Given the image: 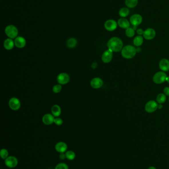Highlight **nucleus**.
<instances>
[{
	"label": "nucleus",
	"instance_id": "obj_1",
	"mask_svg": "<svg viewBox=\"0 0 169 169\" xmlns=\"http://www.w3.org/2000/svg\"><path fill=\"white\" fill-rule=\"evenodd\" d=\"M109 50L114 52H119L123 49V41L120 38L114 37L109 40L107 43Z\"/></svg>",
	"mask_w": 169,
	"mask_h": 169
},
{
	"label": "nucleus",
	"instance_id": "obj_2",
	"mask_svg": "<svg viewBox=\"0 0 169 169\" xmlns=\"http://www.w3.org/2000/svg\"><path fill=\"white\" fill-rule=\"evenodd\" d=\"M136 52L137 50L135 47L130 45H128L123 48L121 53L123 58L126 59H130L134 57Z\"/></svg>",
	"mask_w": 169,
	"mask_h": 169
},
{
	"label": "nucleus",
	"instance_id": "obj_3",
	"mask_svg": "<svg viewBox=\"0 0 169 169\" xmlns=\"http://www.w3.org/2000/svg\"><path fill=\"white\" fill-rule=\"evenodd\" d=\"M5 33L8 37L11 39H15L19 34L17 27L13 25H9L5 28Z\"/></svg>",
	"mask_w": 169,
	"mask_h": 169
},
{
	"label": "nucleus",
	"instance_id": "obj_4",
	"mask_svg": "<svg viewBox=\"0 0 169 169\" xmlns=\"http://www.w3.org/2000/svg\"><path fill=\"white\" fill-rule=\"evenodd\" d=\"M19 163L17 158L13 156H9L5 160V164L7 167L9 168H15Z\"/></svg>",
	"mask_w": 169,
	"mask_h": 169
},
{
	"label": "nucleus",
	"instance_id": "obj_5",
	"mask_svg": "<svg viewBox=\"0 0 169 169\" xmlns=\"http://www.w3.org/2000/svg\"><path fill=\"white\" fill-rule=\"evenodd\" d=\"M167 77V75L164 72H158L156 73L153 77V82L156 84H161L165 81Z\"/></svg>",
	"mask_w": 169,
	"mask_h": 169
},
{
	"label": "nucleus",
	"instance_id": "obj_6",
	"mask_svg": "<svg viewBox=\"0 0 169 169\" xmlns=\"http://www.w3.org/2000/svg\"><path fill=\"white\" fill-rule=\"evenodd\" d=\"M143 21V18L140 14H134L130 17V23L134 26V27H137L141 24Z\"/></svg>",
	"mask_w": 169,
	"mask_h": 169
},
{
	"label": "nucleus",
	"instance_id": "obj_7",
	"mask_svg": "<svg viewBox=\"0 0 169 169\" xmlns=\"http://www.w3.org/2000/svg\"><path fill=\"white\" fill-rule=\"evenodd\" d=\"M158 104L154 100L149 101L146 104L145 109L148 113H153L158 109Z\"/></svg>",
	"mask_w": 169,
	"mask_h": 169
},
{
	"label": "nucleus",
	"instance_id": "obj_8",
	"mask_svg": "<svg viewBox=\"0 0 169 169\" xmlns=\"http://www.w3.org/2000/svg\"><path fill=\"white\" fill-rule=\"evenodd\" d=\"M118 25V23L113 19H109L106 21L104 24L105 28L109 31H113L115 30L117 28Z\"/></svg>",
	"mask_w": 169,
	"mask_h": 169
},
{
	"label": "nucleus",
	"instance_id": "obj_9",
	"mask_svg": "<svg viewBox=\"0 0 169 169\" xmlns=\"http://www.w3.org/2000/svg\"><path fill=\"white\" fill-rule=\"evenodd\" d=\"M9 105L11 109L16 111L21 107V103L19 99L16 97H12L9 100Z\"/></svg>",
	"mask_w": 169,
	"mask_h": 169
},
{
	"label": "nucleus",
	"instance_id": "obj_10",
	"mask_svg": "<svg viewBox=\"0 0 169 169\" xmlns=\"http://www.w3.org/2000/svg\"><path fill=\"white\" fill-rule=\"evenodd\" d=\"M57 80L60 85H65L69 83L70 80V77L67 73H61L58 75Z\"/></svg>",
	"mask_w": 169,
	"mask_h": 169
},
{
	"label": "nucleus",
	"instance_id": "obj_11",
	"mask_svg": "<svg viewBox=\"0 0 169 169\" xmlns=\"http://www.w3.org/2000/svg\"><path fill=\"white\" fill-rule=\"evenodd\" d=\"M156 31L153 28H147L145 31H144L143 36L146 40H152L155 37Z\"/></svg>",
	"mask_w": 169,
	"mask_h": 169
},
{
	"label": "nucleus",
	"instance_id": "obj_12",
	"mask_svg": "<svg viewBox=\"0 0 169 169\" xmlns=\"http://www.w3.org/2000/svg\"><path fill=\"white\" fill-rule=\"evenodd\" d=\"M55 148V150L59 153H65L67 152V145L65 142L59 141L58 142V143H56Z\"/></svg>",
	"mask_w": 169,
	"mask_h": 169
},
{
	"label": "nucleus",
	"instance_id": "obj_13",
	"mask_svg": "<svg viewBox=\"0 0 169 169\" xmlns=\"http://www.w3.org/2000/svg\"><path fill=\"white\" fill-rule=\"evenodd\" d=\"M112 58L113 52L109 49L103 52L102 56V60L104 63H109L112 60Z\"/></svg>",
	"mask_w": 169,
	"mask_h": 169
},
{
	"label": "nucleus",
	"instance_id": "obj_14",
	"mask_svg": "<svg viewBox=\"0 0 169 169\" xmlns=\"http://www.w3.org/2000/svg\"><path fill=\"white\" fill-rule=\"evenodd\" d=\"M90 85L93 88L97 89L102 87L103 81L101 78L96 77V78H93V79L91 80Z\"/></svg>",
	"mask_w": 169,
	"mask_h": 169
},
{
	"label": "nucleus",
	"instance_id": "obj_15",
	"mask_svg": "<svg viewBox=\"0 0 169 169\" xmlns=\"http://www.w3.org/2000/svg\"><path fill=\"white\" fill-rule=\"evenodd\" d=\"M54 120L55 118L54 116L51 114H46L43 116L42 118V122L44 124L46 125H52L53 123H54Z\"/></svg>",
	"mask_w": 169,
	"mask_h": 169
},
{
	"label": "nucleus",
	"instance_id": "obj_16",
	"mask_svg": "<svg viewBox=\"0 0 169 169\" xmlns=\"http://www.w3.org/2000/svg\"><path fill=\"white\" fill-rule=\"evenodd\" d=\"M14 42H15V46L18 48H23L26 45V40L22 37H17L15 39Z\"/></svg>",
	"mask_w": 169,
	"mask_h": 169
},
{
	"label": "nucleus",
	"instance_id": "obj_17",
	"mask_svg": "<svg viewBox=\"0 0 169 169\" xmlns=\"http://www.w3.org/2000/svg\"><path fill=\"white\" fill-rule=\"evenodd\" d=\"M118 25L120 27L123 29H126L129 28L130 26V22L125 18H121L118 21Z\"/></svg>",
	"mask_w": 169,
	"mask_h": 169
},
{
	"label": "nucleus",
	"instance_id": "obj_18",
	"mask_svg": "<svg viewBox=\"0 0 169 169\" xmlns=\"http://www.w3.org/2000/svg\"><path fill=\"white\" fill-rule=\"evenodd\" d=\"M159 67L161 70L168 71L169 70V60L164 58L160 60L159 62Z\"/></svg>",
	"mask_w": 169,
	"mask_h": 169
},
{
	"label": "nucleus",
	"instance_id": "obj_19",
	"mask_svg": "<svg viewBox=\"0 0 169 169\" xmlns=\"http://www.w3.org/2000/svg\"><path fill=\"white\" fill-rule=\"evenodd\" d=\"M15 42L11 38L6 39L4 41V46L7 50H11L15 46Z\"/></svg>",
	"mask_w": 169,
	"mask_h": 169
},
{
	"label": "nucleus",
	"instance_id": "obj_20",
	"mask_svg": "<svg viewBox=\"0 0 169 169\" xmlns=\"http://www.w3.org/2000/svg\"><path fill=\"white\" fill-rule=\"evenodd\" d=\"M61 108L58 105L56 104L52 106L51 112H52V115L54 116V117H59L61 114Z\"/></svg>",
	"mask_w": 169,
	"mask_h": 169
},
{
	"label": "nucleus",
	"instance_id": "obj_21",
	"mask_svg": "<svg viewBox=\"0 0 169 169\" xmlns=\"http://www.w3.org/2000/svg\"><path fill=\"white\" fill-rule=\"evenodd\" d=\"M77 41L76 39L71 38L68 39L67 41V46L69 48H74L76 46Z\"/></svg>",
	"mask_w": 169,
	"mask_h": 169
},
{
	"label": "nucleus",
	"instance_id": "obj_22",
	"mask_svg": "<svg viewBox=\"0 0 169 169\" xmlns=\"http://www.w3.org/2000/svg\"><path fill=\"white\" fill-rule=\"evenodd\" d=\"M119 15L122 17L125 18L128 16L130 14V10L128 8H122L119 11Z\"/></svg>",
	"mask_w": 169,
	"mask_h": 169
},
{
	"label": "nucleus",
	"instance_id": "obj_23",
	"mask_svg": "<svg viewBox=\"0 0 169 169\" xmlns=\"http://www.w3.org/2000/svg\"><path fill=\"white\" fill-rule=\"evenodd\" d=\"M125 4L128 8H135L138 5V0H126Z\"/></svg>",
	"mask_w": 169,
	"mask_h": 169
},
{
	"label": "nucleus",
	"instance_id": "obj_24",
	"mask_svg": "<svg viewBox=\"0 0 169 169\" xmlns=\"http://www.w3.org/2000/svg\"><path fill=\"white\" fill-rule=\"evenodd\" d=\"M134 44L136 46H140L142 45L143 38L141 36H138L134 39Z\"/></svg>",
	"mask_w": 169,
	"mask_h": 169
},
{
	"label": "nucleus",
	"instance_id": "obj_25",
	"mask_svg": "<svg viewBox=\"0 0 169 169\" xmlns=\"http://www.w3.org/2000/svg\"><path fill=\"white\" fill-rule=\"evenodd\" d=\"M65 155L67 159L70 161L74 160L76 157L75 153L72 150L67 151V152H65Z\"/></svg>",
	"mask_w": 169,
	"mask_h": 169
},
{
	"label": "nucleus",
	"instance_id": "obj_26",
	"mask_svg": "<svg viewBox=\"0 0 169 169\" xmlns=\"http://www.w3.org/2000/svg\"><path fill=\"white\" fill-rule=\"evenodd\" d=\"M157 102L159 104H162L165 102L166 100V96L164 93H160L156 97Z\"/></svg>",
	"mask_w": 169,
	"mask_h": 169
},
{
	"label": "nucleus",
	"instance_id": "obj_27",
	"mask_svg": "<svg viewBox=\"0 0 169 169\" xmlns=\"http://www.w3.org/2000/svg\"><path fill=\"white\" fill-rule=\"evenodd\" d=\"M9 153L7 149L6 148H2L0 151V156L2 159L5 160L9 157Z\"/></svg>",
	"mask_w": 169,
	"mask_h": 169
},
{
	"label": "nucleus",
	"instance_id": "obj_28",
	"mask_svg": "<svg viewBox=\"0 0 169 169\" xmlns=\"http://www.w3.org/2000/svg\"><path fill=\"white\" fill-rule=\"evenodd\" d=\"M126 36L129 38H132L134 37L135 34V30H134V28H127L126 30Z\"/></svg>",
	"mask_w": 169,
	"mask_h": 169
},
{
	"label": "nucleus",
	"instance_id": "obj_29",
	"mask_svg": "<svg viewBox=\"0 0 169 169\" xmlns=\"http://www.w3.org/2000/svg\"><path fill=\"white\" fill-rule=\"evenodd\" d=\"M55 169H69V166L65 163H60L57 165Z\"/></svg>",
	"mask_w": 169,
	"mask_h": 169
},
{
	"label": "nucleus",
	"instance_id": "obj_30",
	"mask_svg": "<svg viewBox=\"0 0 169 169\" xmlns=\"http://www.w3.org/2000/svg\"><path fill=\"white\" fill-rule=\"evenodd\" d=\"M61 89H62V87H61V85H60V84L56 85H54L53 87V91L54 93H58L61 91Z\"/></svg>",
	"mask_w": 169,
	"mask_h": 169
},
{
	"label": "nucleus",
	"instance_id": "obj_31",
	"mask_svg": "<svg viewBox=\"0 0 169 169\" xmlns=\"http://www.w3.org/2000/svg\"><path fill=\"white\" fill-rule=\"evenodd\" d=\"M54 123L57 126H61V125L63 124V121L61 118L58 117V118H55Z\"/></svg>",
	"mask_w": 169,
	"mask_h": 169
},
{
	"label": "nucleus",
	"instance_id": "obj_32",
	"mask_svg": "<svg viewBox=\"0 0 169 169\" xmlns=\"http://www.w3.org/2000/svg\"><path fill=\"white\" fill-rule=\"evenodd\" d=\"M59 158L61 160H65V159H67L65 153H59Z\"/></svg>",
	"mask_w": 169,
	"mask_h": 169
},
{
	"label": "nucleus",
	"instance_id": "obj_33",
	"mask_svg": "<svg viewBox=\"0 0 169 169\" xmlns=\"http://www.w3.org/2000/svg\"><path fill=\"white\" fill-rule=\"evenodd\" d=\"M164 93L166 95L169 96V87H166L164 88Z\"/></svg>",
	"mask_w": 169,
	"mask_h": 169
},
{
	"label": "nucleus",
	"instance_id": "obj_34",
	"mask_svg": "<svg viewBox=\"0 0 169 169\" xmlns=\"http://www.w3.org/2000/svg\"><path fill=\"white\" fill-rule=\"evenodd\" d=\"M136 32L138 33V35H139L140 36L142 35H143V33H144V31H143L142 29L140 28V29H138L136 30Z\"/></svg>",
	"mask_w": 169,
	"mask_h": 169
},
{
	"label": "nucleus",
	"instance_id": "obj_35",
	"mask_svg": "<svg viewBox=\"0 0 169 169\" xmlns=\"http://www.w3.org/2000/svg\"><path fill=\"white\" fill-rule=\"evenodd\" d=\"M162 108H163V105H162V104H160L158 105V109H162Z\"/></svg>",
	"mask_w": 169,
	"mask_h": 169
},
{
	"label": "nucleus",
	"instance_id": "obj_36",
	"mask_svg": "<svg viewBox=\"0 0 169 169\" xmlns=\"http://www.w3.org/2000/svg\"><path fill=\"white\" fill-rule=\"evenodd\" d=\"M148 169H156V168L155 167H153V166H151V167H149V168Z\"/></svg>",
	"mask_w": 169,
	"mask_h": 169
},
{
	"label": "nucleus",
	"instance_id": "obj_37",
	"mask_svg": "<svg viewBox=\"0 0 169 169\" xmlns=\"http://www.w3.org/2000/svg\"><path fill=\"white\" fill-rule=\"evenodd\" d=\"M166 81H167V82L169 84V76L167 77V78H166Z\"/></svg>",
	"mask_w": 169,
	"mask_h": 169
}]
</instances>
